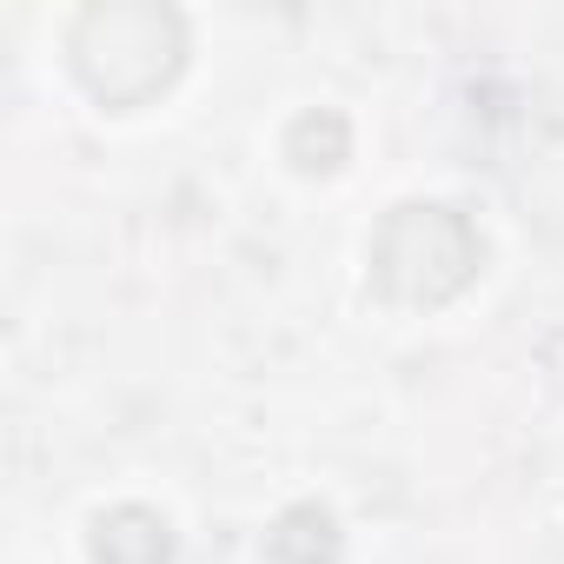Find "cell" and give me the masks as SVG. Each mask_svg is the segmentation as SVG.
I'll list each match as a JSON object with an SVG mask.
<instances>
[{
  "instance_id": "cell-1",
  "label": "cell",
  "mask_w": 564,
  "mask_h": 564,
  "mask_svg": "<svg viewBox=\"0 0 564 564\" xmlns=\"http://www.w3.org/2000/svg\"><path fill=\"white\" fill-rule=\"evenodd\" d=\"M74 74L100 107H147L186 67V21L166 0H94L74 21Z\"/></svg>"
},
{
  "instance_id": "cell-2",
  "label": "cell",
  "mask_w": 564,
  "mask_h": 564,
  "mask_svg": "<svg viewBox=\"0 0 564 564\" xmlns=\"http://www.w3.org/2000/svg\"><path fill=\"white\" fill-rule=\"evenodd\" d=\"M485 265V239L465 213L438 206V199H405L379 219L372 232V286L392 306L432 313L452 306Z\"/></svg>"
},
{
  "instance_id": "cell-3",
  "label": "cell",
  "mask_w": 564,
  "mask_h": 564,
  "mask_svg": "<svg viewBox=\"0 0 564 564\" xmlns=\"http://www.w3.org/2000/svg\"><path fill=\"white\" fill-rule=\"evenodd\" d=\"M87 551L94 564H173V524L147 505H113L94 518Z\"/></svg>"
},
{
  "instance_id": "cell-4",
  "label": "cell",
  "mask_w": 564,
  "mask_h": 564,
  "mask_svg": "<svg viewBox=\"0 0 564 564\" xmlns=\"http://www.w3.org/2000/svg\"><path fill=\"white\" fill-rule=\"evenodd\" d=\"M272 564H339V518L326 505H286L265 531Z\"/></svg>"
},
{
  "instance_id": "cell-5",
  "label": "cell",
  "mask_w": 564,
  "mask_h": 564,
  "mask_svg": "<svg viewBox=\"0 0 564 564\" xmlns=\"http://www.w3.org/2000/svg\"><path fill=\"white\" fill-rule=\"evenodd\" d=\"M346 153H352V127H346L339 107H313V113H300L286 127V160L300 173H339Z\"/></svg>"
}]
</instances>
